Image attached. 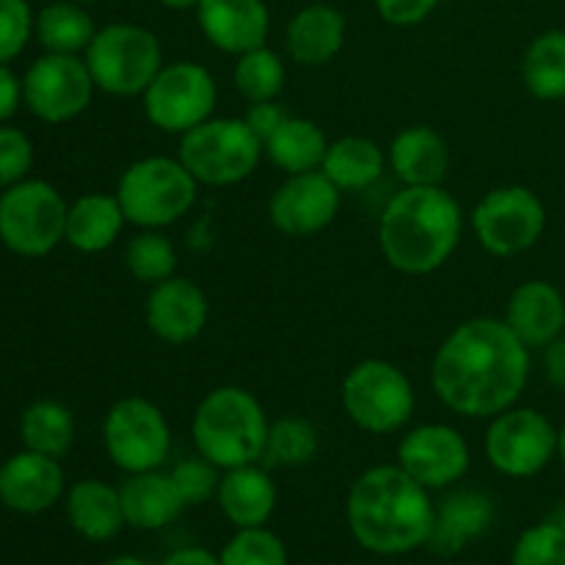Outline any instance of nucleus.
<instances>
[{"instance_id":"8fccbe9b","label":"nucleus","mask_w":565,"mask_h":565,"mask_svg":"<svg viewBox=\"0 0 565 565\" xmlns=\"http://www.w3.org/2000/svg\"><path fill=\"white\" fill-rule=\"evenodd\" d=\"M72 3H81V6H86V3H97V0H72Z\"/></svg>"},{"instance_id":"a19ab883","label":"nucleus","mask_w":565,"mask_h":565,"mask_svg":"<svg viewBox=\"0 0 565 565\" xmlns=\"http://www.w3.org/2000/svg\"><path fill=\"white\" fill-rule=\"evenodd\" d=\"M439 0H375L381 20L395 28H412L428 20Z\"/></svg>"},{"instance_id":"f03ea898","label":"nucleus","mask_w":565,"mask_h":565,"mask_svg":"<svg viewBox=\"0 0 565 565\" xmlns=\"http://www.w3.org/2000/svg\"><path fill=\"white\" fill-rule=\"evenodd\" d=\"M436 502L397 463H379L353 480L345 500L348 530L362 550L395 557L428 546Z\"/></svg>"},{"instance_id":"f257e3e1","label":"nucleus","mask_w":565,"mask_h":565,"mask_svg":"<svg viewBox=\"0 0 565 565\" xmlns=\"http://www.w3.org/2000/svg\"><path fill=\"white\" fill-rule=\"evenodd\" d=\"M527 381L530 348L497 318L458 323L430 362L436 397L467 419H491L516 406Z\"/></svg>"},{"instance_id":"09e8293b","label":"nucleus","mask_w":565,"mask_h":565,"mask_svg":"<svg viewBox=\"0 0 565 565\" xmlns=\"http://www.w3.org/2000/svg\"><path fill=\"white\" fill-rule=\"evenodd\" d=\"M557 458H561V463L565 469V425L561 428V436H557Z\"/></svg>"},{"instance_id":"79ce46f5","label":"nucleus","mask_w":565,"mask_h":565,"mask_svg":"<svg viewBox=\"0 0 565 565\" xmlns=\"http://www.w3.org/2000/svg\"><path fill=\"white\" fill-rule=\"evenodd\" d=\"M287 116L290 114L281 108L279 99H265V103H248V110L243 119H246V125L252 127L254 136L265 143L281 125H285Z\"/></svg>"},{"instance_id":"6ab92c4d","label":"nucleus","mask_w":565,"mask_h":565,"mask_svg":"<svg viewBox=\"0 0 565 565\" xmlns=\"http://www.w3.org/2000/svg\"><path fill=\"white\" fill-rule=\"evenodd\" d=\"M196 20L204 39L215 50L230 55L263 47L270 31V14L265 0H202Z\"/></svg>"},{"instance_id":"4c0bfd02","label":"nucleus","mask_w":565,"mask_h":565,"mask_svg":"<svg viewBox=\"0 0 565 565\" xmlns=\"http://www.w3.org/2000/svg\"><path fill=\"white\" fill-rule=\"evenodd\" d=\"M171 480H174L177 491H180L185 508L204 505V502L215 500L221 483V469L215 463H210L204 456H191L182 458L180 463H174L171 469Z\"/></svg>"},{"instance_id":"4be33fe9","label":"nucleus","mask_w":565,"mask_h":565,"mask_svg":"<svg viewBox=\"0 0 565 565\" xmlns=\"http://www.w3.org/2000/svg\"><path fill=\"white\" fill-rule=\"evenodd\" d=\"M348 22L340 9L329 3L303 6L292 14L285 31V47L296 64L326 66L345 47Z\"/></svg>"},{"instance_id":"9b49d317","label":"nucleus","mask_w":565,"mask_h":565,"mask_svg":"<svg viewBox=\"0 0 565 565\" xmlns=\"http://www.w3.org/2000/svg\"><path fill=\"white\" fill-rule=\"evenodd\" d=\"M103 445L121 472H152L171 456V428L158 403L141 395L116 401L103 419Z\"/></svg>"},{"instance_id":"4468645a","label":"nucleus","mask_w":565,"mask_h":565,"mask_svg":"<svg viewBox=\"0 0 565 565\" xmlns=\"http://www.w3.org/2000/svg\"><path fill=\"white\" fill-rule=\"evenodd\" d=\"M94 77L86 58L44 53L22 77V99L36 119L64 125L77 119L92 105Z\"/></svg>"},{"instance_id":"de8ad7c7","label":"nucleus","mask_w":565,"mask_h":565,"mask_svg":"<svg viewBox=\"0 0 565 565\" xmlns=\"http://www.w3.org/2000/svg\"><path fill=\"white\" fill-rule=\"evenodd\" d=\"M103 565H149V563L141 561V557H136V555H116V557H110V561H105Z\"/></svg>"},{"instance_id":"b1692460","label":"nucleus","mask_w":565,"mask_h":565,"mask_svg":"<svg viewBox=\"0 0 565 565\" xmlns=\"http://www.w3.org/2000/svg\"><path fill=\"white\" fill-rule=\"evenodd\" d=\"M386 163L403 185H441L450 169V149L439 130L412 125L392 138Z\"/></svg>"},{"instance_id":"dca6fc26","label":"nucleus","mask_w":565,"mask_h":565,"mask_svg":"<svg viewBox=\"0 0 565 565\" xmlns=\"http://www.w3.org/2000/svg\"><path fill=\"white\" fill-rule=\"evenodd\" d=\"M342 191L323 174H290L268 202L270 224L287 237H312L334 224L340 213Z\"/></svg>"},{"instance_id":"2eb2a0df","label":"nucleus","mask_w":565,"mask_h":565,"mask_svg":"<svg viewBox=\"0 0 565 565\" xmlns=\"http://www.w3.org/2000/svg\"><path fill=\"white\" fill-rule=\"evenodd\" d=\"M472 463L461 430L445 423H425L408 430L397 445V467L428 491H447L463 480Z\"/></svg>"},{"instance_id":"c85d7f7f","label":"nucleus","mask_w":565,"mask_h":565,"mask_svg":"<svg viewBox=\"0 0 565 565\" xmlns=\"http://www.w3.org/2000/svg\"><path fill=\"white\" fill-rule=\"evenodd\" d=\"M329 143L318 121L287 116L285 125L265 141V154L287 177L307 174V171H320Z\"/></svg>"},{"instance_id":"39448f33","label":"nucleus","mask_w":565,"mask_h":565,"mask_svg":"<svg viewBox=\"0 0 565 565\" xmlns=\"http://www.w3.org/2000/svg\"><path fill=\"white\" fill-rule=\"evenodd\" d=\"M199 182L180 158L149 154L121 171L116 199L127 215V224L138 230H166L188 215L196 204Z\"/></svg>"},{"instance_id":"ea45409f","label":"nucleus","mask_w":565,"mask_h":565,"mask_svg":"<svg viewBox=\"0 0 565 565\" xmlns=\"http://www.w3.org/2000/svg\"><path fill=\"white\" fill-rule=\"evenodd\" d=\"M33 166V143L20 127H0V188H11L28 177Z\"/></svg>"},{"instance_id":"bb28decb","label":"nucleus","mask_w":565,"mask_h":565,"mask_svg":"<svg viewBox=\"0 0 565 565\" xmlns=\"http://www.w3.org/2000/svg\"><path fill=\"white\" fill-rule=\"evenodd\" d=\"M127 226V215L121 210L119 199L108 196V193H86V196L75 199L66 213V235L64 241L70 243L75 252L83 254H99L108 252L116 241L121 237Z\"/></svg>"},{"instance_id":"7ed1b4c3","label":"nucleus","mask_w":565,"mask_h":565,"mask_svg":"<svg viewBox=\"0 0 565 565\" xmlns=\"http://www.w3.org/2000/svg\"><path fill=\"white\" fill-rule=\"evenodd\" d=\"M463 235V210L441 185H403L379 221L381 254L406 276L439 270Z\"/></svg>"},{"instance_id":"49530a36","label":"nucleus","mask_w":565,"mask_h":565,"mask_svg":"<svg viewBox=\"0 0 565 565\" xmlns=\"http://www.w3.org/2000/svg\"><path fill=\"white\" fill-rule=\"evenodd\" d=\"M158 3L166 6V9H171V11H191V9H196L202 0H158Z\"/></svg>"},{"instance_id":"20e7f679","label":"nucleus","mask_w":565,"mask_h":565,"mask_svg":"<svg viewBox=\"0 0 565 565\" xmlns=\"http://www.w3.org/2000/svg\"><path fill=\"white\" fill-rule=\"evenodd\" d=\"M268 430L270 419L254 392L243 386H218L199 401L191 439L199 456L226 472L263 461Z\"/></svg>"},{"instance_id":"37998d69","label":"nucleus","mask_w":565,"mask_h":565,"mask_svg":"<svg viewBox=\"0 0 565 565\" xmlns=\"http://www.w3.org/2000/svg\"><path fill=\"white\" fill-rule=\"evenodd\" d=\"M541 367H544L546 384L555 386L557 392H565V337H557L544 348Z\"/></svg>"},{"instance_id":"9d476101","label":"nucleus","mask_w":565,"mask_h":565,"mask_svg":"<svg viewBox=\"0 0 565 565\" xmlns=\"http://www.w3.org/2000/svg\"><path fill=\"white\" fill-rule=\"evenodd\" d=\"M143 116L152 127L169 136H185L215 116L218 105V83L207 66L196 61H174L163 64L147 92L141 94Z\"/></svg>"},{"instance_id":"0eeeda50","label":"nucleus","mask_w":565,"mask_h":565,"mask_svg":"<svg viewBox=\"0 0 565 565\" xmlns=\"http://www.w3.org/2000/svg\"><path fill=\"white\" fill-rule=\"evenodd\" d=\"M263 154L265 143L254 136L246 119L210 116L207 121L180 136L177 158L199 185L226 188L248 180L257 171Z\"/></svg>"},{"instance_id":"2f4dec72","label":"nucleus","mask_w":565,"mask_h":565,"mask_svg":"<svg viewBox=\"0 0 565 565\" xmlns=\"http://www.w3.org/2000/svg\"><path fill=\"white\" fill-rule=\"evenodd\" d=\"M20 436L25 450L64 458L75 445V417L58 401H36L22 412Z\"/></svg>"},{"instance_id":"6e6552de","label":"nucleus","mask_w":565,"mask_h":565,"mask_svg":"<svg viewBox=\"0 0 565 565\" xmlns=\"http://www.w3.org/2000/svg\"><path fill=\"white\" fill-rule=\"evenodd\" d=\"M86 66L94 86L114 97H141L163 70V47L149 28L110 22L94 33L86 47Z\"/></svg>"},{"instance_id":"393cba45","label":"nucleus","mask_w":565,"mask_h":565,"mask_svg":"<svg viewBox=\"0 0 565 565\" xmlns=\"http://www.w3.org/2000/svg\"><path fill=\"white\" fill-rule=\"evenodd\" d=\"M121 508H125V522L132 530H163L180 519L185 511L180 491L169 472H138L127 475L125 483L119 486Z\"/></svg>"},{"instance_id":"f3484780","label":"nucleus","mask_w":565,"mask_h":565,"mask_svg":"<svg viewBox=\"0 0 565 565\" xmlns=\"http://www.w3.org/2000/svg\"><path fill=\"white\" fill-rule=\"evenodd\" d=\"M210 318V301L202 287L188 276H171L149 287L143 303L147 329L166 345H188L204 331Z\"/></svg>"},{"instance_id":"58836bf2","label":"nucleus","mask_w":565,"mask_h":565,"mask_svg":"<svg viewBox=\"0 0 565 565\" xmlns=\"http://www.w3.org/2000/svg\"><path fill=\"white\" fill-rule=\"evenodd\" d=\"M33 22L28 0H0V64H9L25 50Z\"/></svg>"},{"instance_id":"f8f14e48","label":"nucleus","mask_w":565,"mask_h":565,"mask_svg":"<svg viewBox=\"0 0 565 565\" xmlns=\"http://www.w3.org/2000/svg\"><path fill=\"white\" fill-rule=\"evenodd\" d=\"M475 237L491 257L530 252L546 232V207L533 188L502 185L486 193L469 215Z\"/></svg>"},{"instance_id":"a18cd8bd","label":"nucleus","mask_w":565,"mask_h":565,"mask_svg":"<svg viewBox=\"0 0 565 565\" xmlns=\"http://www.w3.org/2000/svg\"><path fill=\"white\" fill-rule=\"evenodd\" d=\"M160 565H221V561L218 555H213L204 546H182V550H174L171 555H166Z\"/></svg>"},{"instance_id":"aec40b11","label":"nucleus","mask_w":565,"mask_h":565,"mask_svg":"<svg viewBox=\"0 0 565 565\" xmlns=\"http://www.w3.org/2000/svg\"><path fill=\"white\" fill-rule=\"evenodd\" d=\"M491 522H494V500L489 494L478 489H456L452 486L436 502L428 550L441 557L458 555L472 541L489 533Z\"/></svg>"},{"instance_id":"e433bc0d","label":"nucleus","mask_w":565,"mask_h":565,"mask_svg":"<svg viewBox=\"0 0 565 565\" xmlns=\"http://www.w3.org/2000/svg\"><path fill=\"white\" fill-rule=\"evenodd\" d=\"M511 565H565V527L541 522L522 530L511 550Z\"/></svg>"},{"instance_id":"ddd939ff","label":"nucleus","mask_w":565,"mask_h":565,"mask_svg":"<svg viewBox=\"0 0 565 565\" xmlns=\"http://www.w3.org/2000/svg\"><path fill=\"white\" fill-rule=\"evenodd\" d=\"M557 436L561 430L539 408L511 406L491 417L483 441L486 458L505 478H535L557 458Z\"/></svg>"},{"instance_id":"c9c22d12","label":"nucleus","mask_w":565,"mask_h":565,"mask_svg":"<svg viewBox=\"0 0 565 565\" xmlns=\"http://www.w3.org/2000/svg\"><path fill=\"white\" fill-rule=\"evenodd\" d=\"M221 565H290L285 541L268 527L237 530L218 555Z\"/></svg>"},{"instance_id":"c756f323","label":"nucleus","mask_w":565,"mask_h":565,"mask_svg":"<svg viewBox=\"0 0 565 565\" xmlns=\"http://www.w3.org/2000/svg\"><path fill=\"white\" fill-rule=\"evenodd\" d=\"M522 81L535 99H565V31L550 28L527 44L522 58Z\"/></svg>"},{"instance_id":"a878e982","label":"nucleus","mask_w":565,"mask_h":565,"mask_svg":"<svg viewBox=\"0 0 565 565\" xmlns=\"http://www.w3.org/2000/svg\"><path fill=\"white\" fill-rule=\"evenodd\" d=\"M66 519L72 530L92 544L114 541L127 527L119 489L97 478L77 480L66 491Z\"/></svg>"},{"instance_id":"cd10ccee","label":"nucleus","mask_w":565,"mask_h":565,"mask_svg":"<svg viewBox=\"0 0 565 565\" xmlns=\"http://www.w3.org/2000/svg\"><path fill=\"white\" fill-rule=\"evenodd\" d=\"M386 166V152L373 138L342 136L329 143L320 171L345 193L375 185L384 177Z\"/></svg>"},{"instance_id":"72a5a7b5","label":"nucleus","mask_w":565,"mask_h":565,"mask_svg":"<svg viewBox=\"0 0 565 565\" xmlns=\"http://www.w3.org/2000/svg\"><path fill=\"white\" fill-rule=\"evenodd\" d=\"M125 265L141 285H160L177 274V248L163 230H138L125 246Z\"/></svg>"},{"instance_id":"c03bdc74","label":"nucleus","mask_w":565,"mask_h":565,"mask_svg":"<svg viewBox=\"0 0 565 565\" xmlns=\"http://www.w3.org/2000/svg\"><path fill=\"white\" fill-rule=\"evenodd\" d=\"M22 99V81L9 70V64H0V121L11 119Z\"/></svg>"},{"instance_id":"1a4fd4ad","label":"nucleus","mask_w":565,"mask_h":565,"mask_svg":"<svg viewBox=\"0 0 565 565\" xmlns=\"http://www.w3.org/2000/svg\"><path fill=\"white\" fill-rule=\"evenodd\" d=\"M70 204L44 180H22L0 196V241L20 257H47L66 235Z\"/></svg>"},{"instance_id":"473e14b6","label":"nucleus","mask_w":565,"mask_h":565,"mask_svg":"<svg viewBox=\"0 0 565 565\" xmlns=\"http://www.w3.org/2000/svg\"><path fill=\"white\" fill-rule=\"evenodd\" d=\"M287 66L276 50L268 44L254 47L248 53H241L232 70V83H235L237 94L246 103H265V99H279L285 92Z\"/></svg>"},{"instance_id":"5701e85b","label":"nucleus","mask_w":565,"mask_h":565,"mask_svg":"<svg viewBox=\"0 0 565 565\" xmlns=\"http://www.w3.org/2000/svg\"><path fill=\"white\" fill-rule=\"evenodd\" d=\"M215 500H218L226 522L235 530L265 527L276 511L279 491H276V483L259 463H246V467L221 472Z\"/></svg>"},{"instance_id":"3c124183","label":"nucleus","mask_w":565,"mask_h":565,"mask_svg":"<svg viewBox=\"0 0 565 565\" xmlns=\"http://www.w3.org/2000/svg\"><path fill=\"white\" fill-rule=\"evenodd\" d=\"M561 524L565 527V511H563V519H561Z\"/></svg>"},{"instance_id":"7c9ffc66","label":"nucleus","mask_w":565,"mask_h":565,"mask_svg":"<svg viewBox=\"0 0 565 565\" xmlns=\"http://www.w3.org/2000/svg\"><path fill=\"white\" fill-rule=\"evenodd\" d=\"M33 33L47 53L77 55L86 53L97 28H94L92 14L81 3L61 0V3H50L39 11Z\"/></svg>"},{"instance_id":"f704fd0d","label":"nucleus","mask_w":565,"mask_h":565,"mask_svg":"<svg viewBox=\"0 0 565 565\" xmlns=\"http://www.w3.org/2000/svg\"><path fill=\"white\" fill-rule=\"evenodd\" d=\"M320 450V434L309 419L303 417H279L270 423L268 447L265 458L279 467H303L312 461Z\"/></svg>"},{"instance_id":"423d86ee","label":"nucleus","mask_w":565,"mask_h":565,"mask_svg":"<svg viewBox=\"0 0 565 565\" xmlns=\"http://www.w3.org/2000/svg\"><path fill=\"white\" fill-rule=\"evenodd\" d=\"M340 403L345 417L359 430L392 436L412 423L417 412V392L397 364L386 359H364L342 379Z\"/></svg>"},{"instance_id":"412c9836","label":"nucleus","mask_w":565,"mask_h":565,"mask_svg":"<svg viewBox=\"0 0 565 565\" xmlns=\"http://www.w3.org/2000/svg\"><path fill=\"white\" fill-rule=\"evenodd\" d=\"M508 329L533 351H544L565 331V298L552 281L527 279L511 292L505 307Z\"/></svg>"},{"instance_id":"a211bd4d","label":"nucleus","mask_w":565,"mask_h":565,"mask_svg":"<svg viewBox=\"0 0 565 565\" xmlns=\"http://www.w3.org/2000/svg\"><path fill=\"white\" fill-rule=\"evenodd\" d=\"M66 478L58 458L22 450L0 463V502L9 511L36 516L64 497Z\"/></svg>"}]
</instances>
